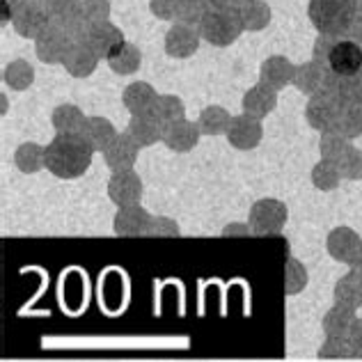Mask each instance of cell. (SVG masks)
I'll use <instances>...</instances> for the list:
<instances>
[{"label":"cell","mask_w":362,"mask_h":362,"mask_svg":"<svg viewBox=\"0 0 362 362\" xmlns=\"http://www.w3.org/2000/svg\"><path fill=\"white\" fill-rule=\"evenodd\" d=\"M94 149L81 133H55L46 145V170L58 179H78L90 170Z\"/></svg>","instance_id":"cell-1"},{"label":"cell","mask_w":362,"mask_h":362,"mask_svg":"<svg viewBox=\"0 0 362 362\" xmlns=\"http://www.w3.org/2000/svg\"><path fill=\"white\" fill-rule=\"evenodd\" d=\"M199 35L202 40L209 42L211 46H230L241 37V33L245 30V25L241 21L239 9H230V7H218L209 3L206 12L199 21Z\"/></svg>","instance_id":"cell-2"},{"label":"cell","mask_w":362,"mask_h":362,"mask_svg":"<svg viewBox=\"0 0 362 362\" xmlns=\"http://www.w3.org/2000/svg\"><path fill=\"white\" fill-rule=\"evenodd\" d=\"M310 21L323 35H344L356 21V0H310Z\"/></svg>","instance_id":"cell-3"},{"label":"cell","mask_w":362,"mask_h":362,"mask_svg":"<svg viewBox=\"0 0 362 362\" xmlns=\"http://www.w3.org/2000/svg\"><path fill=\"white\" fill-rule=\"evenodd\" d=\"M287 204L275 197H262L250 206V216H247V225L255 236H275L282 232L287 225Z\"/></svg>","instance_id":"cell-4"},{"label":"cell","mask_w":362,"mask_h":362,"mask_svg":"<svg viewBox=\"0 0 362 362\" xmlns=\"http://www.w3.org/2000/svg\"><path fill=\"white\" fill-rule=\"evenodd\" d=\"M76 42L69 35L62 30V25L58 21H51L49 25L40 33V37L35 40L37 58L46 64H58L64 60V55L69 53V49Z\"/></svg>","instance_id":"cell-5"},{"label":"cell","mask_w":362,"mask_h":362,"mask_svg":"<svg viewBox=\"0 0 362 362\" xmlns=\"http://www.w3.org/2000/svg\"><path fill=\"white\" fill-rule=\"evenodd\" d=\"M53 21L49 9L42 3V0H25V3L16 9V14L12 18L14 30L25 37V40H37L40 33L46 25Z\"/></svg>","instance_id":"cell-6"},{"label":"cell","mask_w":362,"mask_h":362,"mask_svg":"<svg viewBox=\"0 0 362 362\" xmlns=\"http://www.w3.org/2000/svg\"><path fill=\"white\" fill-rule=\"evenodd\" d=\"M108 197L112 204L119 206H131L140 204L142 197V179L136 170H127V173H112L108 181Z\"/></svg>","instance_id":"cell-7"},{"label":"cell","mask_w":362,"mask_h":362,"mask_svg":"<svg viewBox=\"0 0 362 362\" xmlns=\"http://www.w3.org/2000/svg\"><path fill=\"white\" fill-rule=\"evenodd\" d=\"M326 250L335 262L351 266L356 257L362 252V239L351 227H335L326 239Z\"/></svg>","instance_id":"cell-8"},{"label":"cell","mask_w":362,"mask_h":362,"mask_svg":"<svg viewBox=\"0 0 362 362\" xmlns=\"http://www.w3.org/2000/svg\"><path fill=\"white\" fill-rule=\"evenodd\" d=\"M78 44H85L88 49L97 55V58H110L112 53H115L119 46L124 44V35L117 25H112L110 21L106 23H99V25H92L88 35H85V40L78 42Z\"/></svg>","instance_id":"cell-9"},{"label":"cell","mask_w":362,"mask_h":362,"mask_svg":"<svg viewBox=\"0 0 362 362\" xmlns=\"http://www.w3.org/2000/svg\"><path fill=\"white\" fill-rule=\"evenodd\" d=\"M199 28L188 23H175L165 35V53L173 55L177 60H186L190 55H195L199 49Z\"/></svg>","instance_id":"cell-10"},{"label":"cell","mask_w":362,"mask_h":362,"mask_svg":"<svg viewBox=\"0 0 362 362\" xmlns=\"http://www.w3.org/2000/svg\"><path fill=\"white\" fill-rule=\"evenodd\" d=\"M151 216L145 206L131 204V206H119L112 221V232L117 236H147Z\"/></svg>","instance_id":"cell-11"},{"label":"cell","mask_w":362,"mask_h":362,"mask_svg":"<svg viewBox=\"0 0 362 362\" xmlns=\"http://www.w3.org/2000/svg\"><path fill=\"white\" fill-rule=\"evenodd\" d=\"M328 66L330 71L339 76V78H346V76H356L362 66V49L356 42H346L341 40L337 42L332 49L328 51Z\"/></svg>","instance_id":"cell-12"},{"label":"cell","mask_w":362,"mask_h":362,"mask_svg":"<svg viewBox=\"0 0 362 362\" xmlns=\"http://www.w3.org/2000/svg\"><path fill=\"white\" fill-rule=\"evenodd\" d=\"M227 140H230V145L234 149H241V151H247V149H255L257 145L262 142V136H264V129H262V122L255 119L250 115H236L232 117V124L230 129H227Z\"/></svg>","instance_id":"cell-13"},{"label":"cell","mask_w":362,"mask_h":362,"mask_svg":"<svg viewBox=\"0 0 362 362\" xmlns=\"http://www.w3.org/2000/svg\"><path fill=\"white\" fill-rule=\"evenodd\" d=\"M138 151L140 147L131 140L129 133H117V138L103 151V160L110 168V173H127V170H133V165H136Z\"/></svg>","instance_id":"cell-14"},{"label":"cell","mask_w":362,"mask_h":362,"mask_svg":"<svg viewBox=\"0 0 362 362\" xmlns=\"http://www.w3.org/2000/svg\"><path fill=\"white\" fill-rule=\"evenodd\" d=\"M199 127L195 122H188V119H179L175 124H168L163 127V145L170 151H177V154H188L190 149L197 147L199 142Z\"/></svg>","instance_id":"cell-15"},{"label":"cell","mask_w":362,"mask_h":362,"mask_svg":"<svg viewBox=\"0 0 362 362\" xmlns=\"http://www.w3.org/2000/svg\"><path fill=\"white\" fill-rule=\"evenodd\" d=\"M275 103H278V97H275V90L269 88V85H255V88H250L245 94H243V112L245 115H250L255 119H262L266 117L269 112H273Z\"/></svg>","instance_id":"cell-16"},{"label":"cell","mask_w":362,"mask_h":362,"mask_svg":"<svg viewBox=\"0 0 362 362\" xmlns=\"http://www.w3.org/2000/svg\"><path fill=\"white\" fill-rule=\"evenodd\" d=\"M127 133L140 149L151 147V145H156V142L163 140V127H160L149 112H145V115H131Z\"/></svg>","instance_id":"cell-17"},{"label":"cell","mask_w":362,"mask_h":362,"mask_svg":"<svg viewBox=\"0 0 362 362\" xmlns=\"http://www.w3.org/2000/svg\"><path fill=\"white\" fill-rule=\"evenodd\" d=\"M356 310L341 308V305H332V308L323 314V332L326 337H351V330L356 326Z\"/></svg>","instance_id":"cell-18"},{"label":"cell","mask_w":362,"mask_h":362,"mask_svg":"<svg viewBox=\"0 0 362 362\" xmlns=\"http://www.w3.org/2000/svg\"><path fill=\"white\" fill-rule=\"evenodd\" d=\"M156 90L151 88L149 83H131L127 90H124L122 94V101H124V108H127L131 115H145V112L151 110V106H154L156 101Z\"/></svg>","instance_id":"cell-19"},{"label":"cell","mask_w":362,"mask_h":362,"mask_svg":"<svg viewBox=\"0 0 362 362\" xmlns=\"http://www.w3.org/2000/svg\"><path fill=\"white\" fill-rule=\"evenodd\" d=\"M81 136L88 140V145L94 151H101L103 154L110 142L117 138V131H115V127H112V122L106 117H88L85 119V127L81 131Z\"/></svg>","instance_id":"cell-20"},{"label":"cell","mask_w":362,"mask_h":362,"mask_svg":"<svg viewBox=\"0 0 362 362\" xmlns=\"http://www.w3.org/2000/svg\"><path fill=\"white\" fill-rule=\"evenodd\" d=\"M97 62H99L97 55H94L85 44H78V42L71 46L69 53H66L62 60L64 69L69 71L74 78H85V76H90L94 69H97Z\"/></svg>","instance_id":"cell-21"},{"label":"cell","mask_w":362,"mask_h":362,"mask_svg":"<svg viewBox=\"0 0 362 362\" xmlns=\"http://www.w3.org/2000/svg\"><path fill=\"white\" fill-rule=\"evenodd\" d=\"M332 298H335V305L358 312V308H362V280L356 273L341 275L332 289Z\"/></svg>","instance_id":"cell-22"},{"label":"cell","mask_w":362,"mask_h":362,"mask_svg":"<svg viewBox=\"0 0 362 362\" xmlns=\"http://www.w3.org/2000/svg\"><path fill=\"white\" fill-rule=\"evenodd\" d=\"M14 165L21 170L23 175H37L46 168V147L37 145V142H23L14 151Z\"/></svg>","instance_id":"cell-23"},{"label":"cell","mask_w":362,"mask_h":362,"mask_svg":"<svg viewBox=\"0 0 362 362\" xmlns=\"http://www.w3.org/2000/svg\"><path fill=\"white\" fill-rule=\"evenodd\" d=\"M149 115L154 117L160 127H168V124H175L179 119H186V106L184 101H181L179 97H175V94H160V97H156L154 106H151Z\"/></svg>","instance_id":"cell-24"},{"label":"cell","mask_w":362,"mask_h":362,"mask_svg":"<svg viewBox=\"0 0 362 362\" xmlns=\"http://www.w3.org/2000/svg\"><path fill=\"white\" fill-rule=\"evenodd\" d=\"M232 124V115L223 106H206L197 117V127L202 136H223Z\"/></svg>","instance_id":"cell-25"},{"label":"cell","mask_w":362,"mask_h":362,"mask_svg":"<svg viewBox=\"0 0 362 362\" xmlns=\"http://www.w3.org/2000/svg\"><path fill=\"white\" fill-rule=\"evenodd\" d=\"M85 117L83 110L74 103H62L53 110L51 122H53V129L58 133H81L85 127Z\"/></svg>","instance_id":"cell-26"},{"label":"cell","mask_w":362,"mask_h":362,"mask_svg":"<svg viewBox=\"0 0 362 362\" xmlns=\"http://www.w3.org/2000/svg\"><path fill=\"white\" fill-rule=\"evenodd\" d=\"M140 62H142V53L138 46H133L129 42H124L119 49L115 51L108 58L110 69L119 74V76H129V74H136L140 69Z\"/></svg>","instance_id":"cell-27"},{"label":"cell","mask_w":362,"mask_h":362,"mask_svg":"<svg viewBox=\"0 0 362 362\" xmlns=\"http://www.w3.org/2000/svg\"><path fill=\"white\" fill-rule=\"evenodd\" d=\"M259 76H262V83L269 85L273 90L284 88V85L291 81V64L284 58H269L262 64Z\"/></svg>","instance_id":"cell-28"},{"label":"cell","mask_w":362,"mask_h":362,"mask_svg":"<svg viewBox=\"0 0 362 362\" xmlns=\"http://www.w3.org/2000/svg\"><path fill=\"white\" fill-rule=\"evenodd\" d=\"M239 14H241L245 30H262V28L269 23L271 9L264 0H245V3L239 7Z\"/></svg>","instance_id":"cell-29"},{"label":"cell","mask_w":362,"mask_h":362,"mask_svg":"<svg viewBox=\"0 0 362 362\" xmlns=\"http://www.w3.org/2000/svg\"><path fill=\"white\" fill-rule=\"evenodd\" d=\"M310 282V275H308V269H305V264L296 257H291L284 264V293L287 296H296L300 293L305 287H308Z\"/></svg>","instance_id":"cell-30"},{"label":"cell","mask_w":362,"mask_h":362,"mask_svg":"<svg viewBox=\"0 0 362 362\" xmlns=\"http://www.w3.org/2000/svg\"><path fill=\"white\" fill-rule=\"evenodd\" d=\"M3 81L9 85L12 90H28L35 81V69L25 60H12L5 66Z\"/></svg>","instance_id":"cell-31"},{"label":"cell","mask_w":362,"mask_h":362,"mask_svg":"<svg viewBox=\"0 0 362 362\" xmlns=\"http://www.w3.org/2000/svg\"><path fill=\"white\" fill-rule=\"evenodd\" d=\"M308 119L314 129L328 131L337 122V106L332 101H312L308 108Z\"/></svg>","instance_id":"cell-32"},{"label":"cell","mask_w":362,"mask_h":362,"mask_svg":"<svg viewBox=\"0 0 362 362\" xmlns=\"http://www.w3.org/2000/svg\"><path fill=\"white\" fill-rule=\"evenodd\" d=\"M317 356L323 360L356 358V346H354V341H351V337H326Z\"/></svg>","instance_id":"cell-33"},{"label":"cell","mask_w":362,"mask_h":362,"mask_svg":"<svg viewBox=\"0 0 362 362\" xmlns=\"http://www.w3.org/2000/svg\"><path fill=\"white\" fill-rule=\"evenodd\" d=\"M339 177H341L339 165H335L332 160H321V163L314 168V173H312V181H314V186H317L319 190L337 188Z\"/></svg>","instance_id":"cell-34"},{"label":"cell","mask_w":362,"mask_h":362,"mask_svg":"<svg viewBox=\"0 0 362 362\" xmlns=\"http://www.w3.org/2000/svg\"><path fill=\"white\" fill-rule=\"evenodd\" d=\"M78 12L85 18V23L92 28V25H99V23H106L108 21V16H110V3H108V0H83Z\"/></svg>","instance_id":"cell-35"},{"label":"cell","mask_w":362,"mask_h":362,"mask_svg":"<svg viewBox=\"0 0 362 362\" xmlns=\"http://www.w3.org/2000/svg\"><path fill=\"white\" fill-rule=\"evenodd\" d=\"M349 149L351 147L344 142V138H341V133L328 131L326 136L321 138V154H323V160H339Z\"/></svg>","instance_id":"cell-36"},{"label":"cell","mask_w":362,"mask_h":362,"mask_svg":"<svg viewBox=\"0 0 362 362\" xmlns=\"http://www.w3.org/2000/svg\"><path fill=\"white\" fill-rule=\"evenodd\" d=\"M362 99V81L356 76H346L339 85V103L344 106H358V101Z\"/></svg>","instance_id":"cell-37"},{"label":"cell","mask_w":362,"mask_h":362,"mask_svg":"<svg viewBox=\"0 0 362 362\" xmlns=\"http://www.w3.org/2000/svg\"><path fill=\"white\" fill-rule=\"evenodd\" d=\"M209 3H195V0H184L181 3V12H179V18L177 23H188V25H199L202 21V16L206 12Z\"/></svg>","instance_id":"cell-38"},{"label":"cell","mask_w":362,"mask_h":362,"mask_svg":"<svg viewBox=\"0 0 362 362\" xmlns=\"http://www.w3.org/2000/svg\"><path fill=\"white\" fill-rule=\"evenodd\" d=\"M339 131L344 136H360L362 133V108L358 106H351L341 112L339 117Z\"/></svg>","instance_id":"cell-39"},{"label":"cell","mask_w":362,"mask_h":362,"mask_svg":"<svg viewBox=\"0 0 362 362\" xmlns=\"http://www.w3.org/2000/svg\"><path fill=\"white\" fill-rule=\"evenodd\" d=\"M181 3H184V0H151L149 9L156 18H163V21H177L179 12H181Z\"/></svg>","instance_id":"cell-40"},{"label":"cell","mask_w":362,"mask_h":362,"mask_svg":"<svg viewBox=\"0 0 362 362\" xmlns=\"http://www.w3.org/2000/svg\"><path fill=\"white\" fill-rule=\"evenodd\" d=\"M339 173L349 179H362V151L349 149L346 154L339 158Z\"/></svg>","instance_id":"cell-41"},{"label":"cell","mask_w":362,"mask_h":362,"mask_svg":"<svg viewBox=\"0 0 362 362\" xmlns=\"http://www.w3.org/2000/svg\"><path fill=\"white\" fill-rule=\"evenodd\" d=\"M42 3L49 9L51 18H66L78 12L83 0H42Z\"/></svg>","instance_id":"cell-42"},{"label":"cell","mask_w":362,"mask_h":362,"mask_svg":"<svg viewBox=\"0 0 362 362\" xmlns=\"http://www.w3.org/2000/svg\"><path fill=\"white\" fill-rule=\"evenodd\" d=\"M181 230L179 225L168 216H154L151 218V225H149V232L147 236H179Z\"/></svg>","instance_id":"cell-43"},{"label":"cell","mask_w":362,"mask_h":362,"mask_svg":"<svg viewBox=\"0 0 362 362\" xmlns=\"http://www.w3.org/2000/svg\"><path fill=\"white\" fill-rule=\"evenodd\" d=\"M25 3V0H0V9H3V16H0V23L7 25L9 21L14 18L16 9L21 7Z\"/></svg>","instance_id":"cell-44"},{"label":"cell","mask_w":362,"mask_h":362,"mask_svg":"<svg viewBox=\"0 0 362 362\" xmlns=\"http://www.w3.org/2000/svg\"><path fill=\"white\" fill-rule=\"evenodd\" d=\"M247 234H252L247 223H232L223 230V236H247Z\"/></svg>","instance_id":"cell-45"},{"label":"cell","mask_w":362,"mask_h":362,"mask_svg":"<svg viewBox=\"0 0 362 362\" xmlns=\"http://www.w3.org/2000/svg\"><path fill=\"white\" fill-rule=\"evenodd\" d=\"M351 341L356 346V358H362V319H358L354 330H351Z\"/></svg>","instance_id":"cell-46"},{"label":"cell","mask_w":362,"mask_h":362,"mask_svg":"<svg viewBox=\"0 0 362 362\" xmlns=\"http://www.w3.org/2000/svg\"><path fill=\"white\" fill-rule=\"evenodd\" d=\"M245 0H211V5H218V7H230V9H239Z\"/></svg>","instance_id":"cell-47"},{"label":"cell","mask_w":362,"mask_h":362,"mask_svg":"<svg viewBox=\"0 0 362 362\" xmlns=\"http://www.w3.org/2000/svg\"><path fill=\"white\" fill-rule=\"evenodd\" d=\"M351 273H356L358 275V278L362 280V252L356 257V259H354V264H351Z\"/></svg>","instance_id":"cell-48"},{"label":"cell","mask_w":362,"mask_h":362,"mask_svg":"<svg viewBox=\"0 0 362 362\" xmlns=\"http://www.w3.org/2000/svg\"><path fill=\"white\" fill-rule=\"evenodd\" d=\"M195 3H211V0H195Z\"/></svg>","instance_id":"cell-49"}]
</instances>
